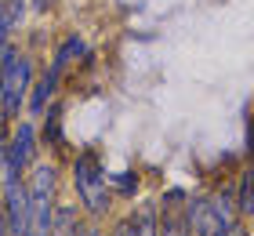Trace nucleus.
Returning <instances> with one entry per match:
<instances>
[{
    "label": "nucleus",
    "mask_w": 254,
    "mask_h": 236,
    "mask_svg": "<svg viewBox=\"0 0 254 236\" xmlns=\"http://www.w3.org/2000/svg\"><path fill=\"white\" fill-rule=\"evenodd\" d=\"M120 236H160V207L156 200H145V204H134L131 215H124L117 222Z\"/></svg>",
    "instance_id": "5"
},
{
    "label": "nucleus",
    "mask_w": 254,
    "mask_h": 236,
    "mask_svg": "<svg viewBox=\"0 0 254 236\" xmlns=\"http://www.w3.org/2000/svg\"><path fill=\"white\" fill-rule=\"evenodd\" d=\"M33 87V58L29 55H18L15 47H7V58H4V69H0V109L11 124L22 116L26 109V94Z\"/></svg>",
    "instance_id": "3"
},
{
    "label": "nucleus",
    "mask_w": 254,
    "mask_h": 236,
    "mask_svg": "<svg viewBox=\"0 0 254 236\" xmlns=\"http://www.w3.org/2000/svg\"><path fill=\"white\" fill-rule=\"evenodd\" d=\"M233 193H236V211H240V218H244V222L254 218V160L240 171V182L233 185Z\"/></svg>",
    "instance_id": "7"
},
{
    "label": "nucleus",
    "mask_w": 254,
    "mask_h": 236,
    "mask_svg": "<svg viewBox=\"0 0 254 236\" xmlns=\"http://www.w3.org/2000/svg\"><path fill=\"white\" fill-rule=\"evenodd\" d=\"M11 33H15V26H11V18H7L4 0H0V44H11Z\"/></svg>",
    "instance_id": "14"
},
{
    "label": "nucleus",
    "mask_w": 254,
    "mask_h": 236,
    "mask_svg": "<svg viewBox=\"0 0 254 236\" xmlns=\"http://www.w3.org/2000/svg\"><path fill=\"white\" fill-rule=\"evenodd\" d=\"M73 189H76V200H80V211L84 218L91 222H106L113 215V189H109V174H106V163L95 149H84L73 157Z\"/></svg>",
    "instance_id": "2"
},
{
    "label": "nucleus",
    "mask_w": 254,
    "mask_h": 236,
    "mask_svg": "<svg viewBox=\"0 0 254 236\" xmlns=\"http://www.w3.org/2000/svg\"><path fill=\"white\" fill-rule=\"evenodd\" d=\"M106 236H120V229H117V222H113V229H109Z\"/></svg>",
    "instance_id": "17"
},
{
    "label": "nucleus",
    "mask_w": 254,
    "mask_h": 236,
    "mask_svg": "<svg viewBox=\"0 0 254 236\" xmlns=\"http://www.w3.org/2000/svg\"><path fill=\"white\" fill-rule=\"evenodd\" d=\"M7 47H11V44H0V69H4V58H7Z\"/></svg>",
    "instance_id": "16"
},
{
    "label": "nucleus",
    "mask_w": 254,
    "mask_h": 236,
    "mask_svg": "<svg viewBox=\"0 0 254 236\" xmlns=\"http://www.w3.org/2000/svg\"><path fill=\"white\" fill-rule=\"evenodd\" d=\"M0 160H4V174H22V178H26V171L40 160L37 124L33 120H15L11 124L4 146H0Z\"/></svg>",
    "instance_id": "4"
},
{
    "label": "nucleus",
    "mask_w": 254,
    "mask_h": 236,
    "mask_svg": "<svg viewBox=\"0 0 254 236\" xmlns=\"http://www.w3.org/2000/svg\"><path fill=\"white\" fill-rule=\"evenodd\" d=\"M186 189H167V193H160V200H156V207L160 211H182V204H186Z\"/></svg>",
    "instance_id": "12"
},
{
    "label": "nucleus",
    "mask_w": 254,
    "mask_h": 236,
    "mask_svg": "<svg viewBox=\"0 0 254 236\" xmlns=\"http://www.w3.org/2000/svg\"><path fill=\"white\" fill-rule=\"evenodd\" d=\"M160 236H192L182 211H160Z\"/></svg>",
    "instance_id": "10"
},
{
    "label": "nucleus",
    "mask_w": 254,
    "mask_h": 236,
    "mask_svg": "<svg viewBox=\"0 0 254 236\" xmlns=\"http://www.w3.org/2000/svg\"><path fill=\"white\" fill-rule=\"evenodd\" d=\"M29 4H33V7H37V11H48V7L55 4V0H29Z\"/></svg>",
    "instance_id": "15"
},
{
    "label": "nucleus",
    "mask_w": 254,
    "mask_h": 236,
    "mask_svg": "<svg viewBox=\"0 0 254 236\" xmlns=\"http://www.w3.org/2000/svg\"><path fill=\"white\" fill-rule=\"evenodd\" d=\"M44 113H48V124H44V142L59 149L62 142H65V138H62V113H59V105H48Z\"/></svg>",
    "instance_id": "11"
},
{
    "label": "nucleus",
    "mask_w": 254,
    "mask_h": 236,
    "mask_svg": "<svg viewBox=\"0 0 254 236\" xmlns=\"http://www.w3.org/2000/svg\"><path fill=\"white\" fill-rule=\"evenodd\" d=\"M69 236H106V229H102V222H91V218H80L76 229Z\"/></svg>",
    "instance_id": "13"
},
{
    "label": "nucleus",
    "mask_w": 254,
    "mask_h": 236,
    "mask_svg": "<svg viewBox=\"0 0 254 236\" xmlns=\"http://www.w3.org/2000/svg\"><path fill=\"white\" fill-rule=\"evenodd\" d=\"M109 189L117 200H134L138 189H142V178L134 171H117V174H109Z\"/></svg>",
    "instance_id": "9"
},
{
    "label": "nucleus",
    "mask_w": 254,
    "mask_h": 236,
    "mask_svg": "<svg viewBox=\"0 0 254 236\" xmlns=\"http://www.w3.org/2000/svg\"><path fill=\"white\" fill-rule=\"evenodd\" d=\"M59 80H62V73H55V69H48L40 80H33V87L26 94V116H44V109L51 105L55 91H59Z\"/></svg>",
    "instance_id": "6"
},
{
    "label": "nucleus",
    "mask_w": 254,
    "mask_h": 236,
    "mask_svg": "<svg viewBox=\"0 0 254 236\" xmlns=\"http://www.w3.org/2000/svg\"><path fill=\"white\" fill-rule=\"evenodd\" d=\"M182 218H186V226L192 229V236H247V222L240 218V211H236L233 185L186 196Z\"/></svg>",
    "instance_id": "1"
},
{
    "label": "nucleus",
    "mask_w": 254,
    "mask_h": 236,
    "mask_svg": "<svg viewBox=\"0 0 254 236\" xmlns=\"http://www.w3.org/2000/svg\"><path fill=\"white\" fill-rule=\"evenodd\" d=\"M84 55H87V44H84V40H80L76 33H73V37H65V40H62V47L55 51V58H51V69H55V73H65V69L73 66L76 58H84Z\"/></svg>",
    "instance_id": "8"
}]
</instances>
